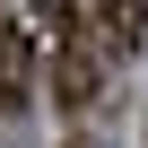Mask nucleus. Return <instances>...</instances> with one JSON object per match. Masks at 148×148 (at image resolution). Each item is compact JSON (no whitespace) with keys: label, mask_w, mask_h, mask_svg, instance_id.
Segmentation results:
<instances>
[{"label":"nucleus","mask_w":148,"mask_h":148,"mask_svg":"<svg viewBox=\"0 0 148 148\" xmlns=\"http://www.w3.org/2000/svg\"><path fill=\"white\" fill-rule=\"evenodd\" d=\"M96 87H105V52H96V35H52V96H61V113H87Z\"/></svg>","instance_id":"1"},{"label":"nucleus","mask_w":148,"mask_h":148,"mask_svg":"<svg viewBox=\"0 0 148 148\" xmlns=\"http://www.w3.org/2000/svg\"><path fill=\"white\" fill-rule=\"evenodd\" d=\"M35 26L26 18H9L0 26V113H26V96H35Z\"/></svg>","instance_id":"2"},{"label":"nucleus","mask_w":148,"mask_h":148,"mask_svg":"<svg viewBox=\"0 0 148 148\" xmlns=\"http://www.w3.org/2000/svg\"><path fill=\"white\" fill-rule=\"evenodd\" d=\"M87 26H96L105 61H122V52H139V35H148V0H87Z\"/></svg>","instance_id":"3"}]
</instances>
